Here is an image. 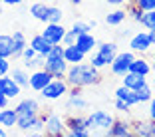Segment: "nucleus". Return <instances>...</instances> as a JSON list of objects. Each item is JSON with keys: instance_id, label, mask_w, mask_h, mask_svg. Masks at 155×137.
I'll list each match as a JSON object with an SVG mask.
<instances>
[{"instance_id": "obj_1", "label": "nucleus", "mask_w": 155, "mask_h": 137, "mask_svg": "<svg viewBox=\"0 0 155 137\" xmlns=\"http://www.w3.org/2000/svg\"><path fill=\"white\" fill-rule=\"evenodd\" d=\"M66 82L70 87H87V86H97L101 82V73L97 68L91 64H70L68 72H66Z\"/></svg>"}, {"instance_id": "obj_2", "label": "nucleus", "mask_w": 155, "mask_h": 137, "mask_svg": "<svg viewBox=\"0 0 155 137\" xmlns=\"http://www.w3.org/2000/svg\"><path fill=\"white\" fill-rule=\"evenodd\" d=\"M68 62L64 58V44H54L52 50L46 54V60H44V70L54 76V78H64L66 72H68Z\"/></svg>"}, {"instance_id": "obj_3", "label": "nucleus", "mask_w": 155, "mask_h": 137, "mask_svg": "<svg viewBox=\"0 0 155 137\" xmlns=\"http://www.w3.org/2000/svg\"><path fill=\"white\" fill-rule=\"evenodd\" d=\"M115 56H117V46H115L114 42H104V44H100L97 50L91 54L90 64L100 70V68H104V66H110Z\"/></svg>"}, {"instance_id": "obj_4", "label": "nucleus", "mask_w": 155, "mask_h": 137, "mask_svg": "<svg viewBox=\"0 0 155 137\" xmlns=\"http://www.w3.org/2000/svg\"><path fill=\"white\" fill-rule=\"evenodd\" d=\"M114 123V115H110L107 111H91L86 117V127L90 129V133H107Z\"/></svg>"}, {"instance_id": "obj_5", "label": "nucleus", "mask_w": 155, "mask_h": 137, "mask_svg": "<svg viewBox=\"0 0 155 137\" xmlns=\"http://www.w3.org/2000/svg\"><path fill=\"white\" fill-rule=\"evenodd\" d=\"M16 129L22 133H32V135H40L44 131V115L34 113V115H18L16 121Z\"/></svg>"}, {"instance_id": "obj_6", "label": "nucleus", "mask_w": 155, "mask_h": 137, "mask_svg": "<svg viewBox=\"0 0 155 137\" xmlns=\"http://www.w3.org/2000/svg\"><path fill=\"white\" fill-rule=\"evenodd\" d=\"M68 90H70V86H68V82H66V78H54L40 91V96L44 97V99H60L64 93H68Z\"/></svg>"}, {"instance_id": "obj_7", "label": "nucleus", "mask_w": 155, "mask_h": 137, "mask_svg": "<svg viewBox=\"0 0 155 137\" xmlns=\"http://www.w3.org/2000/svg\"><path fill=\"white\" fill-rule=\"evenodd\" d=\"M133 52L129 50V52H117V56L114 58V62L110 64V68H111V72L115 73V76H125V73L129 72V68H131V62H133Z\"/></svg>"}, {"instance_id": "obj_8", "label": "nucleus", "mask_w": 155, "mask_h": 137, "mask_svg": "<svg viewBox=\"0 0 155 137\" xmlns=\"http://www.w3.org/2000/svg\"><path fill=\"white\" fill-rule=\"evenodd\" d=\"M66 127H68L70 135L72 137H87L91 135L90 129L86 127V117H80V115H70V117L64 119Z\"/></svg>"}, {"instance_id": "obj_9", "label": "nucleus", "mask_w": 155, "mask_h": 137, "mask_svg": "<svg viewBox=\"0 0 155 137\" xmlns=\"http://www.w3.org/2000/svg\"><path fill=\"white\" fill-rule=\"evenodd\" d=\"M64 129H66V123L64 119L56 113H48L44 115V131L46 135H52V137H60L64 135Z\"/></svg>"}, {"instance_id": "obj_10", "label": "nucleus", "mask_w": 155, "mask_h": 137, "mask_svg": "<svg viewBox=\"0 0 155 137\" xmlns=\"http://www.w3.org/2000/svg\"><path fill=\"white\" fill-rule=\"evenodd\" d=\"M52 80H54V76H52L48 70L38 68V70H32V73H30V83H28V86L32 87L34 91H42Z\"/></svg>"}, {"instance_id": "obj_11", "label": "nucleus", "mask_w": 155, "mask_h": 137, "mask_svg": "<svg viewBox=\"0 0 155 137\" xmlns=\"http://www.w3.org/2000/svg\"><path fill=\"white\" fill-rule=\"evenodd\" d=\"M151 46H153V42H151V38H149V32H137L135 36L131 38V42H129V50L145 54V52L151 50Z\"/></svg>"}, {"instance_id": "obj_12", "label": "nucleus", "mask_w": 155, "mask_h": 137, "mask_svg": "<svg viewBox=\"0 0 155 137\" xmlns=\"http://www.w3.org/2000/svg\"><path fill=\"white\" fill-rule=\"evenodd\" d=\"M131 133L137 137H155V121L151 119H137L131 123Z\"/></svg>"}, {"instance_id": "obj_13", "label": "nucleus", "mask_w": 155, "mask_h": 137, "mask_svg": "<svg viewBox=\"0 0 155 137\" xmlns=\"http://www.w3.org/2000/svg\"><path fill=\"white\" fill-rule=\"evenodd\" d=\"M20 91H22V87L14 82V78L10 76V73L0 76V93H4V96H8L10 99H14V97L20 96Z\"/></svg>"}, {"instance_id": "obj_14", "label": "nucleus", "mask_w": 155, "mask_h": 137, "mask_svg": "<svg viewBox=\"0 0 155 137\" xmlns=\"http://www.w3.org/2000/svg\"><path fill=\"white\" fill-rule=\"evenodd\" d=\"M44 38L52 44H62L64 40V34H66V28L62 24H54V22H46V28H44Z\"/></svg>"}, {"instance_id": "obj_15", "label": "nucleus", "mask_w": 155, "mask_h": 137, "mask_svg": "<svg viewBox=\"0 0 155 137\" xmlns=\"http://www.w3.org/2000/svg\"><path fill=\"white\" fill-rule=\"evenodd\" d=\"M107 135H111V137H129V135H133L131 123L125 121V119H114V123H111Z\"/></svg>"}, {"instance_id": "obj_16", "label": "nucleus", "mask_w": 155, "mask_h": 137, "mask_svg": "<svg viewBox=\"0 0 155 137\" xmlns=\"http://www.w3.org/2000/svg\"><path fill=\"white\" fill-rule=\"evenodd\" d=\"M68 93H70V99H68V107L70 109H86L87 107V101L84 99V96H82V87H70L68 90Z\"/></svg>"}, {"instance_id": "obj_17", "label": "nucleus", "mask_w": 155, "mask_h": 137, "mask_svg": "<svg viewBox=\"0 0 155 137\" xmlns=\"http://www.w3.org/2000/svg\"><path fill=\"white\" fill-rule=\"evenodd\" d=\"M14 109L18 115H34V113H40V105H38L36 99L28 97V99H22L14 105Z\"/></svg>"}, {"instance_id": "obj_18", "label": "nucleus", "mask_w": 155, "mask_h": 137, "mask_svg": "<svg viewBox=\"0 0 155 137\" xmlns=\"http://www.w3.org/2000/svg\"><path fill=\"white\" fill-rule=\"evenodd\" d=\"M16 121H18V113L14 107H2L0 109V125L6 129H14L16 127Z\"/></svg>"}, {"instance_id": "obj_19", "label": "nucleus", "mask_w": 155, "mask_h": 137, "mask_svg": "<svg viewBox=\"0 0 155 137\" xmlns=\"http://www.w3.org/2000/svg\"><path fill=\"white\" fill-rule=\"evenodd\" d=\"M147 83V76H141V73H135V72H127L123 76V83L121 86L129 87V90H139L141 86Z\"/></svg>"}, {"instance_id": "obj_20", "label": "nucleus", "mask_w": 155, "mask_h": 137, "mask_svg": "<svg viewBox=\"0 0 155 137\" xmlns=\"http://www.w3.org/2000/svg\"><path fill=\"white\" fill-rule=\"evenodd\" d=\"M76 46L84 54H90V52H94V48H96L97 44H96V38L91 36V32H86V34L76 36Z\"/></svg>"}, {"instance_id": "obj_21", "label": "nucleus", "mask_w": 155, "mask_h": 137, "mask_svg": "<svg viewBox=\"0 0 155 137\" xmlns=\"http://www.w3.org/2000/svg\"><path fill=\"white\" fill-rule=\"evenodd\" d=\"M64 58L68 64H80V62L86 60V54L76 44H72V46H64Z\"/></svg>"}, {"instance_id": "obj_22", "label": "nucleus", "mask_w": 155, "mask_h": 137, "mask_svg": "<svg viewBox=\"0 0 155 137\" xmlns=\"http://www.w3.org/2000/svg\"><path fill=\"white\" fill-rule=\"evenodd\" d=\"M30 46H32V48H34V50L38 52V54L46 56L48 52L52 50V46H54V44L46 40V38H44V34H36V36H34L32 40H30Z\"/></svg>"}, {"instance_id": "obj_23", "label": "nucleus", "mask_w": 155, "mask_h": 137, "mask_svg": "<svg viewBox=\"0 0 155 137\" xmlns=\"http://www.w3.org/2000/svg\"><path fill=\"white\" fill-rule=\"evenodd\" d=\"M115 97H119V99H123L125 103H129L133 107V105H137L139 103V99H137V93H135V90H129V87H125V86H119L117 90H115Z\"/></svg>"}, {"instance_id": "obj_24", "label": "nucleus", "mask_w": 155, "mask_h": 137, "mask_svg": "<svg viewBox=\"0 0 155 137\" xmlns=\"http://www.w3.org/2000/svg\"><path fill=\"white\" fill-rule=\"evenodd\" d=\"M30 14H32L36 20L40 22H48V14H50V6L44 4V2H36V4L30 6Z\"/></svg>"}, {"instance_id": "obj_25", "label": "nucleus", "mask_w": 155, "mask_h": 137, "mask_svg": "<svg viewBox=\"0 0 155 137\" xmlns=\"http://www.w3.org/2000/svg\"><path fill=\"white\" fill-rule=\"evenodd\" d=\"M8 73L14 78V82L18 83L20 87H28V83H30V73H28L26 68H14V70H10Z\"/></svg>"}, {"instance_id": "obj_26", "label": "nucleus", "mask_w": 155, "mask_h": 137, "mask_svg": "<svg viewBox=\"0 0 155 137\" xmlns=\"http://www.w3.org/2000/svg\"><path fill=\"white\" fill-rule=\"evenodd\" d=\"M129 72L141 73V76H149V73H151V64L147 62L145 58H133V62H131V68H129Z\"/></svg>"}, {"instance_id": "obj_27", "label": "nucleus", "mask_w": 155, "mask_h": 137, "mask_svg": "<svg viewBox=\"0 0 155 137\" xmlns=\"http://www.w3.org/2000/svg\"><path fill=\"white\" fill-rule=\"evenodd\" d=\"M12 52H14V38L0 34V56L2 58H12Z\"/></svg>"}, {"instance_id": "obj_28", "label": "nucleus", "mask_w": 155, "mask_h": 137, "mask_svg": "<svg viewBox=\"0 0 155 137\" xmlns=\"http://www.w3.org/2000/svg\"><path fill=\"white\" fill-rule=\"evenodd\" d=\"M12 38H14V52H12V58L16 60V58H20V56H22L24 48H26L28 44H26V36H24L22 32H14Z\"/></svg>"}, {"instance_id": "obj_29", "label": "nucleus", "mask_w": 155, "mask_h": 137, "mask_svg": "<svg viewBox=\"0 0 155 137\" xmlns=\"http://www.w3.org/2000/svg\"><path fill=\"white\" fill-rule=\"evenodd\" d=\"M125 14H127L131 20H135V22H141V16H143V10L137 6L135 0H127L125 2Z\"/></svg>"}, {"instance_id": "obj_30", "label": "nucleus", "mask_w": 155, "mask_h": 137, "mask_svg": "<svg viewBox=\"0 0 155 137\" xmlns=\"http://www.w3.org/2000/svg\"><path fill=\"white\" fill-rule=\"evenodd\" d=\"M125 16H127V14H125V10H114L111 14H107V16H105V22L110 24V26H117V24H121L123 20H125Z\"/></svg>"}, {"instance_id": "obj_31", "label": "nucleus", "mask_w": 155, "mask_h": 137, "mask_svg": "<svg viewBox=\"0 0 155 137\" xmlns=\"http://www.w3.org/2000/svg\"><path fill=\"white\" fill-rule=\"evenodd\" d=\"M94 28H96V22H87V24L86 22H76L70 30H72L76 36H80V34H86V32H90V30H94Z\"/></svg>"}, {"instance_id": "obj_32", "label": "nucleus", "mask_w": 155, "mask_h": 137, "mask_svg": "<svg viewBox=\"0 0 155 137\" xmlns=\"http://www.w3.org/2000/svg\"><path fill=\"white\" fill-rule=\"evenodd\" d=\"M135 93H137V99H139V103H145V101L149 103V99L153 97V91H151V87L147 86V83H145V86H141L139 90H135Z\"/></svg>"}, {"instance_id": "obj_33", "label": "nucleus", "mask_w": 155, "mask_h": 137, "mask_svg": "<svg viewBox=\"0 0 155 137\" xmlns=\"http://www.w3.org/2000/svg\"><path fill=\"white\" fill-rule=\"evenodd\" d=\"M44 60H46V56L38 54V56H34L32 60L24 62V68H26V70H38V68H44Z\"/></svg>"}, {"instance_id": "obj_34", "label": "nucleus", "mask_w": 155, "mask_h": 137, "mask_svg": "<svg viewBox=\"0 0 155 137\" xmlns=\"http://www.w3.org/2000/svg\"><path fill=\"white\" fill-rule=\"evenodd\" d=\"M141 24L143 28H147V30H151V28L155 26V10H147V12H143L141 16Z\"/></svg>"}, {"instance_id": "obj_35", "label": "nucleus", "mask_w": 155, "mask_h": 137, "mask_svg": "<svg viewBox=\"0 0 155 137\" xmlns=\"http://www.w3.org/2000/svg\"><path fill=\"white\" fill-rule=\"evenodd\" d=\"M62 18H64V14H62V8H58V6H50V14H48V22L62 24Z\"/></svg>"}, {"instance_id": "obj_36", "label": "nucleus", "mask_w": 155, "mask_h": 137, "mask_svg": "<svg viewBox=\"0 0 155 137\" xmlns=\"http://www.w3.org/2000/svg\"><path fill=\"white\" fill-rule=\"evenodd\" d=\"M137 6L143 10V12H147V10H155V0H135Z\"/></svg>"}, {"instance_id": "obj_37", "label": "nucleus", "mask_w": 155, "mask_h": 137, "mask_svg": "<svg viewBox=\"0 0 155 137\" xmlns=\"http://www.w3.org/2000/svg\"><path fill=\"white\" fill-rule=\"evenodd\" d=\"M34 56H38V52L34 50L32 46H26V48H24V52H22V56H20V58H22V62H28V60H32Z\"/></svg>"}, {"instance_id": "obj_38", "label": "nucleus", "mask_w": 155, "mask_h": 137, "mask_svg": "<svg viewBox=\"0 0 155 137\" xmlns=\"http://www.w3.org/2000/svg\"><path fill=\"white\" fill-rule=\"evenodd\" d=\"M115 109L117 111H121V113H127L129 109H131V105L129 103H125L123 99H119V97H115Z\"/></svg>"}, {"instance_id": "obj_39", "label": "nucleus", "mask_w": 155, "mask_h": 137, "mask_svg": "<svg viewBox=\"0 0 155 137\" xmlns=\"http://www.w3.org/2000/svg\"><path fill=\"white\" fill-rule=\"evenodd\" d=\"M62 44H64V46H72V44H76V34H74L72 30H66V34H64V40H62Z\"/></svg>"}, {"instance_id": "obj_40", "label": "nucleus", "mask_w": 155, "mask_h": 137, "mask_svg": "<svg viewBox=\"0 0 155 137\" xmlns=\"http://www.w3.org/2000/svg\"><path fill=\"white\" fill-rule=\"evenodd\" d=\"M10 58H2L0 56V76H6V73L10 72Z\"/></svg>"}, {"instance_id": "obj_41", "label": "nucleus", "mask_w": 155, "mask_h": 137, "mask_svg": "<svg viewBox=\"0 0 155 137\" xmlns=\"http://www.w3.org/2000/svg\"><path fill=\"white\" fill-rule=\"evenodd\" d=\"M147 113H149V119H151V121H155V96L149 99V109H147Z\"/></svg>"}, {"instance_id": "obj_42", "label": "nucleus", "mask_w": 155, "mask_h": 137, "mask_svg": "<svg viewBox=\"0 0 155 137\" xmlns=\"http://www.w3.org/2000/svg\"><path fill=\"white\" fill-rule=\"evenodd\" d=\"M8 101H10V97H8V96L0 93V109H2V107H8Z\"/></svg>"}, {"instance_id": "obj_43", "label": "nucleus", "mask_w": 155, "mask_h": 137, "mask_svg": "<svg viewBox=\"0 0 155 137\" xmlns=\"http://www.w3.org/2000/svg\"><path fill=\"white\" fill-rule=\"evenodd\" d=\"M4 4H10V6H14V4H22L24 0H2Z\"/></svg>"}, {"instance_id": "obj_44", "label": "nucleus", "mask_w": 155, "mask_h": 137, "mask_svg": "<svg viewBox=\"0 0 155 137\" xmlns=\"http://www.w3.org/2000/svg\"><path fill=\"white\" fill-rule=\"evenodd\" d=\"M149 32V38H151V42H153V46H155V28H151V30H147Z\"/></svg>"}, {"instance_id": "obj_45", "label": "nucleus", "mask_w": 155, "mask_h": 137, "mask_svg": "<svg viewBox=\"0 0 155 137\" xmlns=\"http://www.w3.org/2000/svg\"><path fill=\"white\" fill-rule=\"evenodd\" d=\"M107 2H110V4H125L127 0H107Z\"/></svg>"}, {"instance_id": "obj_46", "label": "nucleus", "mask_w": 155, "mask_h": 137, "mask_svg": "<svg viewBox=\"0 0 155 137\" xmlns=\"http://www.w3.org/2000/svg\"><path fill=\"white\" fill-rule=\"evenodd\" d=\"M6 135V127H2V125H0V137H4Z\"/></svg>"}, {"instance_id": "obj_47", "label": "nucleus", "mask_w": 155, "mask_h": 137, "mask_svg": "<svg viewBox=\"0 0 155 137\" xmlns=\"http://www.w3.org/2000/svg\"><path fill=\"white\" fill-rule=\"evenodd\" d=\"M70 2H72V4H80V2H82V0H70Z\"/></svg>"}, {"instance_id": "obj_48", "label": "nucleus", "mask_w": 155, "mask_h": 137, "mask_svg": "<svg viewBox=\"0 0 155 137\" xmlns=\"http://www.w3.org/2000/svg\"><path fill=\"white\" fill-rule=\"evenodd\" d=\"M151 72H155V64H151Z\"/></svg>"}, {"instance_id": "obj_49", "label": "nucleus", "mask_w": 155, "mask_h": 137, "mask_svg": "<svg viewBox=\"0 0 155 137\" xmlns=\"http://www.w3.org/2000/svg\"><path fill=\"white\" fill-rule=\"evenodd\" d=\"M153 64H155V48H153Z\"/></svg>"}, {"instance_id": "obj_50", "label": "nucleus", "mask_w": 155, "mask_h": 137, "mask_svg": "<svg viewBox=\"0 0 155 137\" xmlns=\"http://www.w3.org/2000/svg\"><path fill=\"white\" fill-rule=\"evenodd\" d=\"M0 14H2V6H0Z\"/></svg>"}, {"instance_id": "obj_51", "label": "nucleus", "mask_w": 155, "mask_h": 137, "mask_svg": "<svg viewBox=\"0 0 155 137\" xmlns=\"http://www.w3.org/2000/svg\"><path fill=\"white\" fill-rule=\"evenodd\" d=\"M153 86H155V78H153Z\"/></svg>"}, {"instance_id": "obj_52", "label": "nucleus", "mask_w": 155, "mask_h": 137, "mask_svg": "<svg viewBox=\"0 0 155 137\" xmlns=\"http://www.w3.org/2000/svg\"><path fill=\"white\" fill-rule=\"evenodd\" d=\"M91 2H97V0H91Z\"/></svg>"}, {"instance_id": "obj_53", "label": "nucleus", "mask_w": 155, "mask_h": 137, "mask_svg": "<svg viewBox=\"0 0 155 137\" xmlns=\"http://www.w3.org/2000/svg\"><path fill=\"white\" fill-rule=\"evenodd\" d=\"M153 28H155V26H153Z\"/></svg>"}]
</instances>
